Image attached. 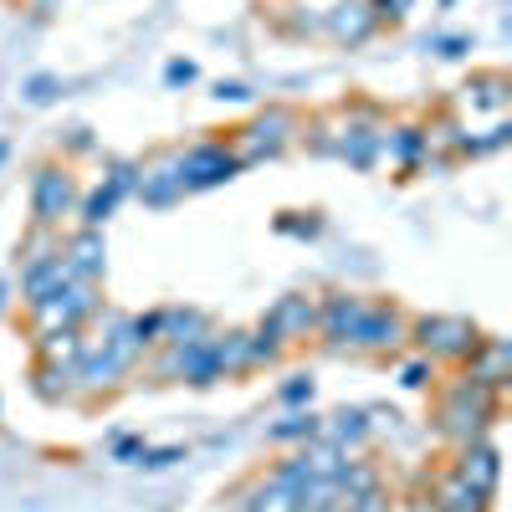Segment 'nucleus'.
<instances>
[{"label":"nucleus","instance_id":"nucleus-23","mask_svg":"<svg viewBox=\"0 0 512 512\" xmlns=\"http://www.w3.org/2000/svg\"><path fill=\"white\" fill-rule=\"evenodd\" d=\"M282 400H287V405H303V400H313V379H308V374H292V379L282 384Z\"/></svg>","mask_w":512,"mask_h":512},{"label":"nucleus","instance_id":"nucleus-22","mask_svg":"<svg viewBox=\"0 0 512 512\" xmlns=\"http://www.w3.org/2000/svg\"><path fill=\"white\" fill-rule=\"evenodd\" d=\"M67 390H72V369L41 359V364H36V395H41V400H62Z\"/></svg>","mask_w":512,"mask_h":512},{"label":"nucleus","instance_id":"nucleus-24","mask_svg":"<svg viewBox=\"0 0 512 512\" xmlns=\"http://www.w3.org/2000/svg\"><path fill=\"white\" fill-rule=\"evenodd\" d=\"M175 461H185V451H180V446H164V451H139V466H149V472H159V466H175Z\"/></svg>","mask_w":512,"mask_h":512},{"label":"nucleus","instance_id":"nucleus-28","mask_svg":"<svg viewBox=\"0 0 512 512\" xmlns=\"http://www.w3.org/2000/svg\"><path fill=\"white\" fill-rule=\"evenodd\" d=\"M216 98H221V103H246L251 93L241 88V82H221V88H216Z\"/></svg>","mask_w":512,"mask_h":512},{"label":"nucleus","instance_id":"nucleus-5","mask_svg":"<svg viewBox=\"0 0 512 512\" xmlns=\"http://www.w3.org/2000/svg\"><path fill=\"white\" fill-rule=\"evenodd\" d=\"M72 210H77V180L67 175L62 164H41L36 180H31V216H36V226L57 231L62 216H72Z\"/></svg>","mask_w":512,"mask_h":512},{"label":"nucleus","instance_id":"nucleus-17","mask_svg":"<svg viewBox=\"0 0 512 512\" xmlns=\"http://www.w3.org/2000/svg\"><path fill=\"white\" fill-rule=\"evenodd\" d=\"M82 349H88V333H82V328H57V333H36V354L47 359V364L77 369Z\"/></svg>","mask_w":512,"mask_h":512},{"label":"nucleus","instance_id":"nucleus-20","mask_svg":"<svg viewBox=\"0 0 512 512\" xmlns=\"http://www.w3.org/2000/svg\"><path fill=\"white\" fill-rule=\"evenodd\" d=\"M364 436H369L364 410H338V415H328V425L318 420V441H328V446H338V451H344L349 441H364Z\"/></svg>","mask_w":512,"mask_h":512},{"label":"nucleus","instance_id":"nucleus-11","mask_svg":"<svg viewBox=\"0 0 512 512\" xmlns=\"http://www.w3.org/2000/svg\"><path fill=\"white\" fill-rule=\"evenodd\" d=\"M318 31H328L338 47H364V41L379 31V16H374L369 0H338V6L323 11Z\"/></svg>","mask_w":512,"mask_h":512},{"label":"nucleus","instance_id":"nucleus-9","mask_svg":"<svg viewBox=\"0 0 512 512\" xmlns=\"http://www.w3.org/2000/svg\"><path fill=\"white\" fill-rule=\"evenodd\" d=\"M134 185L149 205H169V200H180L185 195V169H180V149H159L154 159H144L134 169Z\"/></svg>","mask_w":512,"mask_h":512},{"label":"nucleus","instance_id":"nucleus-25","mask_svg":"<svg viewBox=\"0 0 512 512\" xmlns=\"http://www.w3.org/2000/svg\"><path fill=\"white\" fill-rule=\"evenodd\" d=\"M369 6H374V16H379V21H390V16L400 21V16L415 6V0H369Z\"/></svg>","mask_w":512,"mask_h":512},{"label":"nucleus","instance_id":"nucleus-8","mask_svg":"<svg viewBox=\"0 0 512 512\" xmlns=\"http://www.w3.org/2000/svg\"><path fill=\"white\" fill-rule=\"evenodd\" d=\"M364 308H369V297H359V292H333V297H318V338H328L333 349L354 344Z\"/></svg>","mask_w":512,"mask_h":512},{"label":"nucleus","instance_id":"nucleus-29","mask_svg":"<svg viewBox=\"0 0 512 512\" xmlns=\"http://www.w3.org/2000/svg\"><path fill=\"white\" fill-rule=\"evenodd\" d=\"M277 231H287V236H313L318 221H313V216H308V221H277Z\"/></svg>","mask_w":512,"mask_h":512},{"label":"nucleus","instance_id":"nucleus-21","mask_svg":"<svg viewBox=\"0 0 512 512\" xmlns=\"http://www.w3.org/2000/svg\"><path fill=\"white\" fill-rule=\"evenodd\" d=\"M318 436V415H308V410H297V415H287L282 425H272V446H292V441H313Z\"/></svg>","mask_w":512,"mask_h":512},{"label":"nucleus","instance_id":"nucleus-15","mask_svg":"<svg viewBox=\"0 0 512 512\" xmlns=\"http://www.w3.org/2000/svg\"><path fill=\"white\" fill-rule=\"evenodd\" d=\"M431 502H436L441 512H487V507H492V497H487V492H477L472 482H461L456 472H441V477H436Z\"/></svg>","mask_w":512,"mask_h":512},{"label":"nucleus","instance_id":"nucleus-6","mask_svg":"<svg viewBox=\"0 0 512 512\" xmlns=\"http://www.w3.org/2000/svg\"><path fill=\"white\" fill-rule=\"evenodd\" d=\"M410 338V318L384 303V297H369V308L359 318V333H354V349H369V354H395L400 344Z\"/></svg>","mask_w":512,"mask_h":512},{"label":"nucleus","instance_id":"nucleus-26","mask_svg":"<svg viewBox=\"0 0 512 512\" xmlns=\"http://www.w3.org/2000/svg\"><path fill=\"white\" fill-rule=\"evenodd\" d=\"M52 93H57L52 77H31V82H26V98H31V103H52Z\"/></svg>","mask_w":512,"mask_h":512},{"label":"nucleus","instance_id":"nucleus-14","mask_svg":"<svg viewBox=\"0 0 512 512\" xmlns=\"http://www.w3.org/2000/svg\"><path fill=\"white\" fill-rule=\"evenodd\" d=\"M123 190H134V164H118L113 175H108V185H98L88 200H82V221H88V226L98 231V226L113 216V205H118V195H123Z\"/></svg>","mask_w":512,"mask_h":512},{"label":"nucleus","instance_id":"nucleus-30","mask_svg":"<svg viewBox=\"0 0 512 512\" xmlns=\"http://www.w3.org/2000/svg\"><path fill=\"white\" fill-rule=\"evenodd\" d=\"M190 77H195L190 62H169V82H190Z\"/></svg>","mask_w":512,"mask_h":512},{"label":"nucleus","instance_id":"nucleus-4","mask_svg":"<svg viewBox=\"0 0 512 512\" xmlns=\"http://www.w3.org/2000/svg\"><path fill=\"white\" fill-rule=\"evenodd\" d=\"M292 134H297V113H292V108H267V113H256L246 128H236L226 144H231L236 164H251V159L277 154Z\"/></svg>","mask_w":512,"mask_h":512},{"label":"nucleus","instance_id":"nucleus-13","mask_svg":"<svg viewBox=\"0 0 512 512\" xmlns=\"http://www.w3.org/2000/svg\"><path fill=\"white\" fill-rule=\"evenodd\" d=\"M451 472L461 477V482H472L477 492H497V472H502V461H497V451L487 446V441H466L461 451H456V466Z\"/></svg>","mask_w":512,"mask_h":512},{"label":"nucleus","instance_id":"nucleus-19","mask_svg":"<svg viewBox=\"0 0 512 512\" xmlns=\"http://www.w3.org/2000/svg\"><path fill=\"white\" fill-rule=\"evenodd\" d=\"M466 103H472V108H487V113H507V72H477L472 82H466Z\"/></svg>","mask_w":512,"mask_h":512},{"label":"nucleus","instance_id":"nucleus-1","mask_svg":"<svg viewBox=\"0 0 512 512\" xmlns=\"http://www.w3.org/2000/svg\"><path fill=\"white\" fill-rule=\"evenodd\" d=\"M497 415H502V395H492V390H482V384L456 374L446 384L441 405H436V431L451 436L456 446H466V441H482Z\"/></svg>","mask_w":512,"mask_h":512},{"label":"nucleus","instance_id":"nucleus-16","mask_svg":"<svg viewBox=\"0 0 512 512\" xmlns=\"http://www.w3.org/2000/svg\"><path fill=\"white\" fill-rule=\"evenodd\" d=\"M103 231H93V226H82L72 241H67V251H62V262H67V272L72 277H98L103 272Z\"/></svg>","mask_w":512,"mask_h":512},{"label":"nucleus","instance_id":"nucleus-3","mask_svg":"<svg viewBox=\"0 0 512 512\" xmlns=\"http://www.w3.org/2000/svg\"><path fill=\"white\" fill-rule=\"evenodd\" d=\"M98 313L93 297V277H72L62 292L31 303V333H57V328H82V318Z\"/></svg>","mask_w":512,"mask_h":512},{"label":"nucleus","instance_id":"nucleus-18","mask_svg":"<svg viewBox=\"0 0 512 512\" xmlns=\"http://www.w3.org/2000/svg\"><path fill=\"white\" fill-rule=\"evenodd\" d=\"M67 282H72V272H67V262H62V256H52V262H36V267H26V272H21L26 303H41V297L62 292Z\"/></svg>","mask_w":512,"mask_h":512},{"label":"nucleus","instance_id":"nucleus-7","mask_svg":"<svg viewBox=\"0 0 512 512\" xmlns=\"http://www.w3.org/2000/svg\"><path fill=\"white\" fill-rule=\"evenodd\" d=\"M180 169H185V190H205V185H221L236 175V154L226 139H210V144H190L180 149Z\"/></svg>","mask_w":512,"mask_h":512},{"label":"nucleus","instance_id":"nucleus-27","mask_svg":"<svg viewBox=\"0 0 512 512\" xmlns=\"http://www.w3.org/2000/svg\"><path fill=\"white\" fill-rule=\"evenodd\" d=\"M400 379L410 384V390H425V384H431V364H410V369H405Z\"/></svg>","mask_w":512,"mask_h":512},{"label":"nucleus","instance_id":"nucleus-31","mask_svg":"<svg viewBox=\"0 0 512 512\" xmlns=\"http://www.w3.org/2000/svg\"><path fill=\"white\" fill-rule=\"evenodd\" d=\"M441 47H446V57H461V52H466V41H461V36H446Z\"/></svg>","mask_w":512,"mask_h":512},{"label":"nucleus","instance_id":"nucleus-10","mask_svg":"<svg viewBox=\"0 0 512 512\" xmlns=\"http://www.w3.org/2000/svg\"><path fill=\"white\" fill-rule=\"evenodd\" d=\"M262 328L277 338V344H303V338L318 333V297H303V292L282 297V303L262 318Z\"/></svg>","mask_w":512,"mask_h":512},{"label":"nucleus","instance_id":"nucleus-2","mask_svg":"<svg viewBox=\"0 0 512 512\" xmlns=\"http://www.w3.org/2000/svg\"><path fill=\"white\" fill-rule=\"evenodd\" d=\"M410 338L431 354V359H446V364H466L472 359V349L482 344V328L472 318H461V313H425L410 323Z\"/></svg>","mask_w":512,"mask_h":512},{"label":"nucleus","instance_id":"nucleus-12","mask_svg":"<svg viewBox=\"0 0 512 512\" xmlns=\"http://www.w3.org/2000/svg\"><path fill=\"white\" fill-rule=\"evenodd\" d=\"M461 379H472V384H482V390L502 395L507 379H512V349L502 344V338H482V344L472 349V359L461 364Z\"/></svg>","mask_w":512,"mask_h":512}]
</instances>
